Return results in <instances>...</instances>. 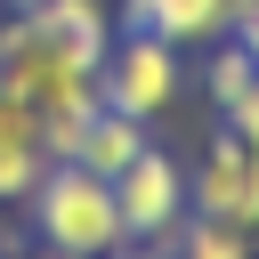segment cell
I'll list each match as a JSON object with an SVG mask.
<instances>
[{"mask_svg":"<svg viewBox=\"0 0 259 259\" xmlns=\"http://www.w3.org/2000/svg\"><path fill=\"white\" fill-rule=\"evenodd\" d=\"M178 89H186V65H178V40H162V32L121 24V32H113V49L97 57V97H105L113 113L162 121V113L178 105Z\"/></svg>","mask_w":259,"mask_h":259,"instance_id":"obj_2","label":"cell"},{"mask_svg":"<svg viewBox=\"0 0 259 259\" xmlns=\"http://www.w3.org/2000/svg\"><path fill=\"white\" fill-rule=\"evenodd\" d=\"M235 40H243V49H251V57H259V0H251V8H243V16H235Z\"/></svg>","mask_w":259,"mask_h":259,"instance_id":"obj_12","label":"cell"},{"mask_svg":"<svg viewBox=\"0 0 259 259\" xmlns=\"http://www.w3.org/2000/svg\"><path fill=\"white\" fill-rule=\"evenodd\" d=\"M121 24L162 32L178 49H210L219 32H235V0H121Z\"/></svg>","mask_w":259,"mask_h":259,"instance_id":"obj_6","label":"cell"},{"mask_svg":"<svg viewBox=\"0 0 259 259\" xmlns=\"http://www.w3.org/2000/svg\"><path fill=\"white\" fill-rule=\"evenodd\" d=\"M40 170H49L40 113H32L24 97H8V89H0V202H8V210H24V194L40 186Z\"/></svg>","mask_w":259,"mask_h":259,"instance_id":"obj_5","label":"cell"},{"mask_svg":"<svg viewBox=\"0 0 259 259\" xmlns=\"http://www.w3.org/2000/svg\"><path fill=\"white\" fill-rule=\"evenodd\" d=\"M251 81H259V57H251V49L235 40V32H219V40H210V65H202V89H210V105L243 97Z\"/></svg>","mask_w":259,"mask_h":259,"instance_id":"obj_10","label":"cell"},{"mask_svg":"<svg viewBox=\"0 0 259 259\" xmlns=\"http://www.w3.org/2000/svg\"><path fill=\"white\" fill-rule=\"evenodd\" d=\"M243 8H251V0H235V16H243Z\"/></svg>","mask_w":259,"mask_h":259,"instance_id":"obj_16","label":"cell"},{"mask_svg":"<svg viewBox=\"0 0 259 259\" xmlns=\"http://www.w3.org/2000/svg\"><path fill=\"white\" fill-rule=\"evenodd\" d=\"M186 202L259 235V146H243V138L219 121V130H210V146H202V162L186 170Z\"/></svg>","mask_w":259,"mask_h":259,"instance_id":"obj_4","label":"cell"},{"mask_svg":"<svg viewBox=\"0 0 259 259\" xmlns=\"http://www.w3.org/2000/svg\"><path fill=\"white\" fill-rule=\"evenodd\" d=\"M146 146H154V138H146V121H138V113L97 105V113L81 121V138H73V162H81V170H97V178H121Z\"/></svg>","mask_w":259,"mask_h":259,"instance_id":"obj_8","label":"cell"},{"mask_svg":"<svg viewBox=\"0 0 259 259\" xmlns=\"http://www.w3.org/2000/svg\"><path fill=\"white\" fill-rule=\"evenodd\" d=\"M0 8H16V16H32V8H49V0H0Z\"/></svg>","mask_w":259,"mask_h":259,"instance_id":"obj_14","label":"cell"},{"mask_svg":"<svg viewBox=\"0 0 259 259\" xmlns=\"http://www.w3.org/2000/svg\"><path fill=\"white\" fill-rule=\"evenodd\" d=\"M251 227H235V219H210V210H186V227L170 235V251L178 259H251Z\"/></svg>","mask_w":259,"mask_h":259,"instance_id":"obj_9","label":"cell"},{"mask_svg":"<svg viewBox=\"0 0 259 259\" xmlns=\"http://www.w3.org/2000/svg\"><path fill=\"white\" fill-rule=\"evenodd\" d=\"M24 227H32V243H40L49 259H113V251L130 243L121 202H113V178L81 170L73 154L40 170V186L24 194Z\"/></svg>","mask_w":259,"mask_h":259,"instance_id":"obj_1","label":"cell"},{"mask_svg":"<svg viewBox=\"0 0 259 259\" xmlns=\"http://www.w3.org/2000/svg\"><path fill=\"white\" fill-rule=\"evenodd\" d=\"M32 24H40L73 65H89V73H97V57H105V49H113V32H121L105 0H49V8H32Z\"/></svg>","mask_w":259,"mask_h":259,"instance_id":"obj_7","label":"cell"},{"mask_svg":"<svg viewBox=\"0 0 259 259\" xmlns=\"http://www.w3.org/2000/svg\"><path fill=\"white\" fill-rule=\"evenodd\" d=\"M0 259H49V251H40V243H24V251H0Z\"/></svg>","mask_w":259,"mask_h":259,"instance_id":"obj_15","label":"cell"},{"mask_svg":"<svg viewBox=\"0 0 259 259\" xmlns=\"http://www.w3.org/2000/svg\"><path fill=\"white\" fill-rule=\"evenodd\" d=\"M113 202H121V227H130V243H170L178 227H186V162L170 154V146H146L121 178H113Z\"/></svg>","mask_w":259,"mask_h":259,"instance_id":"obj_3","label":"cell"},{"mask_svg":"<svg viewBox=\"0 0 259 259\" xmlns=\"http://www.w3.org/2000/svg\"><path fill=\"white\" fill-rule=\"evenodd\" d=\"M219 121H227L243 146H259V81H251L243 97H227V105H219Z\"/></svg>","mask_w":259,"mask_h":259,"instance_id":"obj_11","label":"cell"},{"mask_svg":"<svg viewBox=\"0 0 259 259\" xmlns=\"http://www.w3.org/2000/svg\"><path fill=\"white\" fill-rule=\"evenodd\" d=\"M113 259H178V251H170V243H121Z\"/></svg>","mask_w":259,"mask_h":259,"instance_id":"obj_13","label":"cell"}]
</instances>
